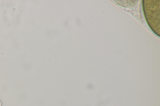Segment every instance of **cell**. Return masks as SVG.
I'll list each match as a JSON object with an SVG mask.
<instances>
[{
  "label": "cell",
  "instance_id": "6da1fadb",
  "mask_svg": "<svg viewBox=\"0 0 160 106\" xmlns=\"http://www.w3.org/2000/svg\"><path fill=\"white\" fill-rule=\"evenodd\" d=\"M148 7L143 3V10L145 17L148 24L153 30L155 26H159L160 0H147Z\"/></svg>",
  "mask_w": 160,
  "mask_h": 106
}]
</instances>
